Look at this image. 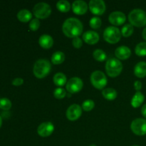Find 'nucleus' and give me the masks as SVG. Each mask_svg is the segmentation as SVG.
Masks as SVG:
<instances>
[{"label":"nucleus","mask_w":146,"mask_h":146,"mask_svg":"<svg viewBox=\"0 0 146 146\" xmlns=\"http://www.w3.org/2000/svg\"><path fill=\"white\" fill-rule=\"evenodd\" d=\"M94 107H95V103H94L93 100H86L82 104V109L84 111H87V112L92 111L94 108Z\"/></svg>","instance_id":"29"},{"label":"nucleus","mask_w":146,"mask_h":146,"mask_svg":"<svg viewBox=\"0 0 146 146\" xmlns=\"http://www.w3.org/2000/svg\"><path fill=\"white\" fill-rule=\"evenodd\" d=\"M65 54L62 51H56L51 56V62L54 65H59L64 63V61H65Z\"/></svg>","instance_id":"23"},{"label":"nucleus","mask_w":146,"mask_h":146,"mask_svg":"<svg viewBox=\"0 0 146 146\" xmlns=\"http://www.w3.org/2000/svg\"><path fill=\"white\" fill-rule=\"evenodd\" d=\"M72 45L74 48H80L83 46V41L79 36L74 38L72 40Z\"/></svg>","instance_id":"33"},{"label":"nucleus","mask_w":146,"mask_h":146,"mask_svg":"<svg viewBox=\"0 0 146 146\" xmlns=\"http://www.w3.org/2000/svg\"><path fill=\"white\" fill-rule=\"evenodd\" d=\"M13 86H20L24 84V79L21 78H16L11 82Z\"/></svg>","instance_id":"34"},{"label":"nucleus","mask_w":146,"mask_h":146,"mask_svg":"<svg viewBox=\"0 0 146 146\" xmlns=\"http://www.w3.org/2000/svg\"><path fill=\"white\" fill-rule=\"evenodd\" d=\"M84 27L79 19L76 18L67 19L62 26V31L66 36L68 38H76L82 34Z\"/></svg>","instance_id":"1"},{"label":"nucleus","mask_w":146,"mask_h":146,"mask_svg":"<svg viewBox=\"0 0 146 146\" xmlns=\"http://www.w3.org/2000/svg\"><path fill=\"white\" fill-rule=\"evenodd\" d=\"M121 32L116 27L111 26L105 29L104 31V38L106 42L114 44L121 40Z\"/></svg>","instance_id":"5"},{"label":"nucleus","mask_w":146,"mask_h":146,"mask_svg":"<svg viewBox=\"0 0 146 146\" xmlns=\"http://www.w3.org/2000/svg\"><path fill=\"white\" fill-rule=\"evenodd\" d=\"M91 83L94 88L98 90L104 89L108 84L106 74L101 71H95L91 74L90 77Z\"/></svg>","instance_id":"6"},{"label":"nucleus","mask_w":146,"mask_h":146,"mask_svg":"<svg viewBox=\"0 0 146 146\" xmlns=\"http://www.w3.org/2000/svg\"><path fill=\"white\" fill-rule=\"evenodd\" d=\"M115 55L118 60H126L131 56V50L126 46H121L115 51Z\"/></svg>","instance_id":"16"},{"label":"nucleus","mask_w":146,"mask_h":146,"mask_svg":"<svg viewBox=\"0 0 146 146\" xmlns=\"http://www.w3.org/2000/svg\"><path fill=\"white\" fill-rule=\"evenodd\" d=\"M89 146H97L96 145H94V144H92V145H89Z\"/></svg>","instance_id":"39"},{"label":"nucleus","mask_w":146,"mask_h":146,"mask_svg":"<svg viewBox=\"0 0 146 146\" xmlns=\"http://www.w3.org/2000/svg\"><path fill=\"white\" fill-rule=\"evenodd\" d=\"M142 36H143V38H144V39L146 40V27H145V29H144L143 31Z\"/></svg>","instance_id":"37"},{"label":"nucleus","mask_w":146,"mask_h":146,"mask_svg":"<svg viewBox=\"0 0 146 146\" xmlns=\"http://www.w3.org/2000/svg\"><path fill=\"white\" fill-rule=\"evenodd\" d=\"M141 113H142L143 116L146 118V104L143 106L142 108H141Z\"/></svg>","instance_id":"36"},{"label":"nucleus","mask_w":146,"mask_h":146,"mask_svg":"<svg viewBox=\"0 0 146 146\" xmlns=\"http://www.w3.org/2000/svg\"><path fill=\"white\" fill-rule=\"evenodd\" d=\"M33 13L38 19H44L51 15V8L47 3L39 2L34 7Z\"/></svg>","instance_id":"7"},{"label":"nucleus","mask_w":146,"mask_h":146,"mask_svg":"<svg viewBox=\"0 0 146 146\" xmlns=\"http://www.w3.org/2000/svg\"><path fill=\"white\" fill-rule=\"evenodd\" d=\"M71 4L66 0H60L56 3V8L61 12L66 13L71 9Z\"/></svg>","instance_id":"24"},{"label":"nucleus","mask_w":146,"mask_h":146,"mask_svg":"<svg viewBox=\"0 0 146 146\" xmlns=\"http://www.w3.org/2000/svg\"><path fill=\"white\" fill-rule=\"evenodd\" d=\"M40 27V21L38 19H33L29 23V29L30 30L33 31H36Z\"/></svg>","instance_id":"32"},{"label":"nucleus","mask_w":146,"mask_h":146,"mask_svg":"<svg viewBox=\"0 0 146 146\" xmlns=\"http://www.w3.org/2000/svg\"><path fill=\"white\" fill-rule=\"evenodd\" d=\"M132 132L136 135L143 136L146 135V120L145 118H136L131 124Z\"/></svg>","instance_id":"8"},{"label":"nucleus","mask_w":146,"mask_h":146,"mask_svg":"<svg viewBox=\"0 0 146 146\" xmlns=\"http://www.w3.org/2000/svg\"><path fill=\"white\" fill-rule=\"evenodd\" d=\"M134 74L136 77L140 78L146 76V62L140 61L134 67Z\"/></svg>","instance_id":"18"},{"label":"nucleus","mask_w":146,"mask_h":146,"mask_svg":"<svg viewBox=\"0 0 146 146\" xmlns=\"http://www.w3.org/2000/svg\"><path fill=\"white\" fill-rule=\"evenodd\" d=\"M11 101L7 98H0V108L4 111H9L11 108Z\"/></svg>","instance_id":"30"},{"label":"nucleus","mask_w":146,"mask_h":146,"mask_svg":"<svg viewBox=\"0 0 146 146\" xmlns=\"http://www.w3.org/2000/svg\"><path fill=\"white\" fill-rule=\"evenodd\" d=\"M71 7L74 14L76 15H84L88 11V5L83 0H76L73 2Z\"/></svg>","instance_id":"14"},{"label":"nucleus","mask_w":146,"mask_h":146,"mask_svg":"<svg viewBox=\"0 0 146 146\" xmlns=\"http://www.w3.org/2000/svg\"><path fill=\"white\" fill-rule=\"evenodd\" d=\"M144 100H145V96L143 94L141 91H137L131 99V104L133 108H137L142 105L143 103L144 102Z\"/></svg>","instance_id":"19"},{"label":"nucleus","mask_w":146,"mask_h":146,"mask_svg":"<svg viewBox=\"0 0 146 146\" xmlns=\"http://www.w3.org/2000/svg\"><path fill=\"white\" fill-rule=\"evenodd\" d=\"M135 53L138 56H146V41L141 42L135 48Z\"/></svg>","instance_id":"26"},{"label":"nucleus","mask_w":146,"mask_h":146,"mask_svg":"<svg viewBox=\"0 0 146 146\" xmlns=\"http://www.w3.org/2000/svg\"><path fill=\"white\" fill-rule=\"evenodd\" d=\"M102 24V21L99 17H94L90 19L89 21V25L94 29H98L101 27Z\"/></svg>","instance_id":"28"},{"label":"nucleus","mask_w":146,"mask_h":146,"mask_svg":"<svg viewBox=\"0 0 146 146\" xmlns=\"http://www.w3.org/2000/svg\"><path fill=\"white\" fill-rule=\"evenodd\" d=\"M51 70V63L48 60L41 59L37 60L34 65L33 73L37 78H44L49 74Z\"/></svg>","instance_id":"2"},{"label":"nucleus","mask_w":146,"mask_h":146,"mask_svg":"<svg viewBox=\"0 0 146 146\" xmlns=\"http://www.w3.org/2000/svg\"><path fill=\"white\" fill-rule=\"evenodd\" d=\"M102 96L104 98L108 101H113L116 98L118 93L114 88H107L102 91Z\"/></svg>","instance_id":"22"},{"label":"nucleus","mask_w":146,"mask_h":146,"mask_svg":"<svg viewBox=\"0 0 146 146\" xmlns=\"http://www.w3.org/2000/svg\"><path fill=\"white\" fill-rule=\"evenodd\" d=\"M106 71L108 76L115 78L118 76L123 71V64L116 58H110L106 64Z\"/></svg>","instance_id":"4"},{"label":"nucleus","mask_w":146,"mask_h":146,"mask_svg":"<svg viewBox=\"0 0 146 146\" xmlns=\"http://www.w3.org/2000/svg\"><path fill=\"white\" fill-rule=\"evenodd\" d=\"M17 17L21 22L27 23L32 20V13L28 9H21L17 13Z\"/></svg>","instance_id":"20"},{"label":"nucleus","mask_w":146,"mask_h":146,"mask_svg":"<svg viewBox=\"0 0 146 146\" xmlns=\"http://www.w3.org/2000/svg\"><path fill=\"white\" fill-rule=\"evenodd\" d=\"M88 8L93 14L102 15L106 9V6L103 0H91L88 3Z\"/></svg>","instance_id":"10"},{"label":"nucleus","mask_w":146,"mask_h":146,"mask_svg":"<svg viewBox=\"0 0 146 146\" xmlns=\"http://www.w3.org/2000/svg\"><path fill=\"white\" fill-rule=\"evenodd\" d=\"M38 44L41 48L49 49L54 45V39L48 34H43L38 38Z\"/></svg>","instance_id":"17"},{"label":"nucleus","mask_w":146,"mask_h":146,"mask_svg":"<svg viewBox=\"0 0 146 146\" xmlns=\"http://www.w3.org/2000/svg\"><path fill=\"white\" fill-rule=\"evenodd\" d=\"M142 83L140 81H135V82H134V88H135V90L137 91H140L141 89H142Z\"/></svg>","instance_id":"35"},{"label":"nucleus","mask_w":146,"mask_h":146,"mask_svg":"<svg viewBox=\"0 0 146 146\" xmlns=\"http://www.w3.org/2000/svg\"><path fill=\"white\" fill-rule=\"evenodd\" d=\"M54 96L57 99H63L66 96V91L61 87H58L54 90Z\"/></svg>","instance_id":"31"},{"label":"nucleus","mask_w":146,"mask_h":146,"mask_svg":"<svg viewBox=\"0 0 146 146\" xmlns=\"http://www.w3.org/2000/svg\"><path fill=\"white\" fill-rule=\"evenodd\" d=\"M54 84L58 87H62L66 85L67 84V78L66 75L63 73H57L54 76L53 78Z\"/></svg>","instance_id":"21"},{"label":"nucleus","mask_w":146,"mask_h":146,"mask_svg":"<svg viewBox=\"0 0 146 146\" xmlns=\"http://www.w3.org/2000/svg\"><path fill=\"white\" fill-rule=\"evenodd\" d=\"M128 21L132 26L143 27L146 25V12L141 9H135L128 14Z\"/></svg>","instance_id":"3"},{"label":"nucleus","mask_w":146,"mask_h":146,"mask_svg":"<svg viewBox=\"0 0 146 146\" xmlns=\"http://www.w3.org/2000/svg\"><path fill=\"white\" fill-rule=\"evenodd\" d=\"M93 57L97 61L103 62V61L106 60L107 55L105 53V51H103L102 49H96L94 51V53H93Z\"/></svg>","instance_id":"25"},{"label":"nucleus","mask_w":146,"mask_h":146,"mask_svg":"<svg viewBox=\"0 0 146 146\" xmlns=\"http://www.w3.org/2000/svg\"><path fill=\"white\" fill-rule=\"evenodd\" d=\"M83 86L84 83L81 78L78 77H73L67 81L66 88L70 94H77L81 91Z\"/></svg>","instance_id":"9"},{"label":"nucleus","mask_w":146,"mask_h":146,"mask_svg":"<svg viewBox=\"0 0 146 146\" xmlns=\"http://www.w3.org/2000/svg\"><path fill=\"white\" fill-rule=\"evenodd\" d=\"M82 115V108L78 104H72L66 110V115L70 121H76Z\"/></svg>","instance_id":"11"},{"label":"nucleus","mask_w":146,"mask_h":146,"mask_svg":"<svg viewBox=\"0 0 146 146\" xmlns=\"http://www.w3.org/2000/svg\"><path fill=\"white\" fill-rule=\"evenodd\" d=\"M100 39V36L97 32L94 31H87L83 34V40L89 45L97 44Z\"/></svg>","instance_id":"15"},{"label":"nucleus","mask_w":146,"mask_h":146,"mask_svg":"<svg viewBox=\"0 0 146 146\" xmlns=\"http://www.w3.org/2000/svg\"><path fill=\"white\" fill-rule=\"evenodd\" d=\"M134 28L133 26L131 25V24H126L121 29V35L124 37H129L133 34Z\"/></svg>","instance_id":"27"},{"label":"nucleus","mask_w":146,"mask_h":146,"mask_svg":"<svg viewBox=\"0 0 146 146\" xmlns=\"http://www.w3.org/2000/svg\"><path fill=\"white\" fill-rule=\"evenodd\" d=\"M54 131V125L51 122H44L40 124L37 128V133L42 138L50 136Z\"/></svg>","instance_id":"12"},{"label":"nucleus","mask_w":146,"mask_h":146,"mask_svg":"<svg viewBox=\"0 0 146 146\" xmlns=\"http://www.w3.org/2000/svg\"><path fill=\"white\" fill-rule=\"evenodd\" d=\"M133 146H139V145H133Z\"/></svg>","instance_id":"40"},{"label":"nucleus","mask_w":146,"mask_h":146,"mask_svg":"<svg viewBox=\"0 0 146 146\" xmlns=\"http://www.w3.org/2000/svg\"><path fill=\"white\" fill-rule=\"evenodd\" d=\"M1 125H2V118L1 116H0V128L1 127Z\"/></svg>","instance_id":"38"},{"label":"nucleus","mask_w":146,"mask_h":146,"mask_svg":"<svg viewBox=\"0 0 146 146\" xmlns=\"http://www.w3.org/2000/svg\"><path fill=\"white\" fill-rule=\"evenodd\" d=\"M108 20L111 24L114 26H121L126 21V16L122 11H115L111 13L108 17Z\"/></svg>","instance_id":"13"}]
</instances>
